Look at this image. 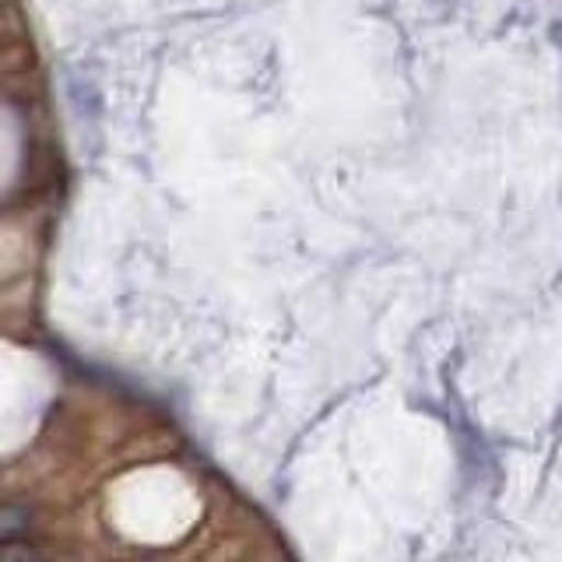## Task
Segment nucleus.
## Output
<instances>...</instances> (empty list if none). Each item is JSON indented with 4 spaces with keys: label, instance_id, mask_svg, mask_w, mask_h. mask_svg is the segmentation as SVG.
<instances>
[{
    "label": "nucleus",
    "instance_id": "nucleus-1",
    "mask_svg": "<svg viewBox=\"0 0 562 562\" xmlns=\"http://www.w3.org/2000/svg\"><path fill=\"white\" fill-rule=\"evenodd\" d=\"M32 514L18 503H0V541H14L29 531Z\"/></svg>",
    "mask_w": 562,
    "mask_h": 562
},
{
    "label": "nucleus",
    "instance_id": "nucleus-2",
    "mask_svg": "<svg viewBox=\"0 0 562 562\" xmlns=\"http://www.w3.org/2000/svg\"><path fill=\"white\" fill-rule=\"evenodd\" d=\"M0 562H43V552L35 544L14 538V541H0Z\"/></svg>",
    "mask_w": 562,
    "mask_h": 562
}]
</instances>
